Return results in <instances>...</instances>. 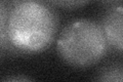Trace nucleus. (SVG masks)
Listing matches in <instances>:
<instances>
[{
    "label": "nucleus",
    "mask_w": 123,
    "mask_h": 82,
    "mask_svg": "<svg viewBox=\"0 0 123 82\" xmlns=\"http://www.w3.org/2000/svg\"><path fill=\"white\" fill-rule=\"evenodd\" d=\"M59 18L49 5L40 0H27L10 9L7 23L9 44L18 51L43 52L55 41Z\"/></svg>",
    "instance_id": "obj_1"
},
{
    "label": "nucleus",
    "mask_w": 123,
    "mask_h": 82,
    "mask_svg": "<svg viewBox=\"0 0 123 82\" xmlns=\"http://www.w3.org/2000/svg\"><path fill=\"white\" fill-rule=\"evenodd\" d=\"M110 49L103 29L90 19H77L63 29L56 40V50L65 63L77 69L98 64Z\"/></svg>",
    "instance_id": "obj_2"
},
{
    "label": "nucleus",
    "mask_w": 123,
    "mask_h": 82,
    "mask_svg": "<svg viewBox=\"0 0 123 82\" xmlns=\"http://www.w3.org/2000/svg\"><path fill=\"white\" fill-rule=\"evenodd\" d=\"M99 25L110 47L121 53L123 49V7L108 8Z\"/></svg>",
    "instance_id": "obj_3"
},
{
    "label": "nucleus",
    "mask_w": 123,
    "mask_h": 82,
    "mask_svg": "<svg viewBox=\"0 0 123 82\" xmlns=\"http://www.w3.org/2000/svg\"><path fill=\"white\" fill-rule=\"evenodd\" d=\"M123 79V68L121 63H112L104 67L98 73L95 80L98 81H110V82H122Z\"/></svg>",
    "instance_id": "obj_4"
},
{
    "label": "nucleus",
    "mask_w": 123,
    "mask_h": 82,
    "mask_svg": "<svg viewBox=\"0 0 123 82\" xmlns=\"http://www.w3.org/2000/svg\"><path fill=\"white\" fill-rule=\"evenodd\" d=\"M10 10L5 0H0V45L8 41L7 37V23ZM9 42V41H8Z\"/></svg>",
    "instance_id": "obj_5"
},
{
    "label": "nucleus",
    "mask_w": 123,
    "mask_h": 82,
    "mask_svg": "<svg viewBox=\"0 0 123 82\" xmlns=\"http://www.w3.org/2000/svg\"><path fill=\"white\" fill-rule=\"evenodd\" d=\"M51 5L66 10H76L82 8L92 0H46Z\"/></svg>",
    "instance_id": "obj_6"
},
{
    "label": "nucleus",
    "mask_w": 123,
    "mask_h": 82,
    "mask_svg": "<svg viewBox=\"0 0 123 82\" xmlns=\"http://www.w3.org/2000/svg\"><path fill=\"white\" fill-rule=\"evenodd\" d=\"M98 5L105 7L106 9L112 8V7L122 6V0H94Z\"/></svg>",
    "instance_id": "obj_7"
},
{
    "label": "nucleus",
    "mask_w": 123,
    "mask_h": 82,
    "mask_svg": "<svg viewBox=\"0 0 123 82\" xmlns=\"http://www.w3.org/2000/svg\"><path fill=\"white\" fill-rule=\"evenodd\" d=\"M3 80L5 81H31L32 78H28V77H7L4 78Z\"/></svg>",
    "instance_id": "obj_8"
},
{
    "label": "nucleus",
    "mask_w": 123,
    "mask_h": 82,
    "mask_svg": "<svg viewBox=\"0 0 123 82\" xmlns=\"http://www.w3.org/2000/svg\"><path fill=\"white\" fill-rule=\"evenodd\" d=\"M6 2H11L13 5H15V4H18V3H21V2H24V1H27V0H5Z\"/></svg>",
    "instance_id": "obj_9"
}]
</instances>
